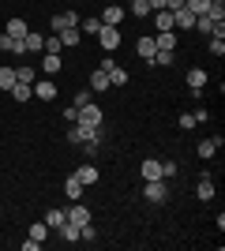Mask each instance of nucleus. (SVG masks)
Instances as JSON below:
<instances>
[{
	"label": "nucleus",
	"mask_w": 225,
	"mask_h": 251,
	"mask_svg": "<svg viewBox=\"0 0 225 251\" xmlns=\"http://www.w3.org/2000/svg\"><path fill=\"white\" fill-rule=\"evenodd\" d=\"M101 120H105V116H101V109H98V101H94V98H90L86 105H79V120H75V124H86V127H101Z\"/></svg>",
	"instance_id": "nucleus-1"
},
{
	"label": "nucleus",
	"mask_w": 225,
	"mask_h": 251,
	"mask_svg": "<svg viewBox=\"0 0 225 251\" xmlns=\"http://www.w3.org/2000/svg\"><path fill=\"white\" fill-rule=\"evenodd\" d=\"M143 195H147V202H165L169 199V188H165V180H147V188H143Z\"/></svg>",
	"instance_id": "nucleus-2"
},
{
	"label": "nucleus",
	"mask_w": 225,
	"mask_h": 251,
	"mask_svg": "<svg viewBox=\"0 0 225 251\" xmlns=\"http://www.w3.org/2000/svg\"><path fill=\"white\" fill-rule=\"evenodd\" d=\"M98 45H101L105 52H113V49L120 45V30H117V26H105V23H101V30H98Z\"/></svg>",
	"instance_id": "nucleus-3"
},
{
	"label": "nucleus",
	"mask_w": 225,
	"mask_h": 251,
	"mask_svg": "<svg viewBox=\"0 0 225 251\" xmlns=\"http://www.w3.org/2000/svg\"><path fill=\"white\" fill-rule=\"evenodd\" d=\"M72 176L79 180V184H83V188H90V184H98V165H94V161H83V165L75 169Z\"/></svg>",
	"instance_id": "nucleus-4"
},
{
	"label": "nucleus",
	"mask_w": 225,
	"mask_h": 251,
	"mask_svg": "<svg viewBox=\"0 0 225 251\" xmlns=\"http://www.w3.org/2000/svg\"><path fill=\"white\" fill-rule=\"evenodd\" d=\"M64 218L72 221V225H79V229H83L86 221H90V206H83V202H75L72 210H64Z\"/></svg>",
	"instance_id": "nucleus-5"
},
{
	"label": "nucleus",
	"mask_w": 225,
	"mask_h": 251,
	"mask_svg": "<svg viewBox=\"0 0 225 251\" xmlns=\"http://www.w3.org/2000/svg\"><path fill=\"white\" fill-rule=\"evenodd\" d=\"M30 90L42 98V101H53V98H56V83H53V79H38V83H30Z\"/></svg>",
	"instance_id": "nucleus-6"
},
{
	"label": "nucleus",
	"mask_w": 225,
	"mask_h": 251,
	"mask_svg": "<svg viewBox=\"0 0 225 251\" xmlns=\"http://www.w3.org/2000/svg\"><path fill=\"white\" fill-rule=\"evenodd\" d=\"M188 86H192V94H203V86H206L203 68H188Z\"/></svg>",
	"instance_id": "nucleus-7"
},
{
	"label": "nucleus",
	"mask_w": 225,
	"mask_h": 251,
	"mask_svg": "<svg viewBox=\"0 0 225 251\" xmlns=\"http://www.w3.org/2000/svg\"><path fill=\"white\" fill-rule=\"evenodd\" d=\"M120 19H124V8H120V4H105L101 23H105V26H120Z\"/></svg>",
	"instance_id": "nucleus-8"
},
{
	"label": "nucleus",
	"mask_w": 225,
	"mask_h": 251,
	"mask_svg": "<svg viewBox=\"0 0 225 251\" xmlns=\"http://www.w3.org/2000/svg\"><path fill=\"white\" fill-rule=\"evenodd\" d=\"M135 52H139L143 60H150V56L158 52V45H154V34H143L139 42H135Z\"/></svg>",
	"instance_id": "nucleus-9"
},
{
	"label": "nucleus",
	"mask_w": 225,
	"mask_h": 251,
	"mask_svg": "<svg viewBox=\"0 0 225 251\" xmlns=\"http://www.w3.org/2000/svg\"><path fill=\"white\" fill-rule=\"evenodd\" d=\"M139 173H143V180H165V176H161V161H158V157H147Z\"/></svg>",
	"instance_id": "nucleus-10"
},
{
	"label": "nucleus",
	"mask_w": 225,
	"mask_h": 251,
	"mask_svg": "<svg viewBox=\"0 0 225 251\" xmlns=\"http://www.w3.org/2000/svg\"><path fill=\"white\" fill-rule=\"evenodd\" d=\"M195 195H199V199H214V176H210V173H203V176H199Z\"/></svg>",
	"instance_id": "nucleus-11"
},
{
	"label": "nucleus",
	"mask_w": 225,
	"mask_h": 251,
	"mask_svg": "<svg viewBox=\"0 0 225 251\" xmlns=\"http://www.w3.org/2000/svg\"><path fill=\"white\" fill-rule=\"evenodd\" d=\"M173 26H180V30H192V26H195V15H192L188 8H176V11H173Z\"/></svg>",
	"instance_id": "nucleus-12"
},
{
	"label": "nucleus",
	"mask_w": 225,
	"mask_h": 251,
	"mask_svg": "<svg viewBox=\"0 0 225 251\" xmlns=\"http://www.w3.org/2000/svg\"><path fill=\"white\" fill-rule=\"evenodd\" d=\"M60 68H64V60H60V52H45V56H42V72H45V75H56Z\"/></svg>",
	"instance_id": "nucleus-13"
},
{
	"label": "nucleus",
	"mask_w": 225,
	"mask_h": 251,
	"mask_svg": "<svg viewBox=\"0 0 225 251\" xmlns=\"http://www.w3.org/2000/svg\"><path fill=\"white\" fill-rule=\"evenodd\" d=\"M154 45H158V49L176 52V34H173V30H158V34H154Z\"/></svg>",
	"instance_id": "nucleus-14"
},
{
	"label": "nucleus",
	"mask_w": 225,
	"mask_h": 251,
	"mask_svg": "<svg viewBox=\"0 0 225 251\" xmlns=\"http://www.w3.org/2000/svg\"><path fill=\"white\" fill-rule=\"evenodd\" d=\"M23 45H26V52H42V49H45V34H38V30H26Z\"/></svg>",
	"instance_id": "nucleus-15"
},
{
	"label": "nucleus",
	"mask_w": 225,
	"mask_h": 251,
	"mask_svg": "<svg viewBox=\"0 0 225 251\" xmlns=\"http://www.w3.org/2000/svg\"><path fill=\"white\" fill-rule=\"evenodd\" d=\"M56 38H60V45H68V49H75V45L83 42V34H79V26H68V30H60Z\"/></svg>",
	"instance_id": "nucleus-16"
},
{
	"label": "nucleus",
	"mask_w": 225,
	"mask_h": 251,
	"mask_svg": "<svg viewBox=\"0 0 225 251\" xmlns=\"http://www.w3.org/2000/svg\"><path fill=\"white\" fill-rule=\"evenodd\" d=\"M90 90H98V94H101V90H113V83H109V72H101V68H98V72L90 75Z\"/></svg>",
	"instance_id": "nucleus-17"
},
{
	"label": "nucleus",
	"mask_w": 225,
	"mask_h": 251,
	"mask_svg": "<svg viewBox=\"0 0 225 251\" xmlns=\"http://www.w3.org/2000/svg\"><path fill=\"white\" fill-rule=\"evenodd\" d=\"M218 150H222V135H218V139H203V143H199V157H206V161H210Z\"/></svg>",
	"instance_id": "nucleus-18"
},
{
	"label": "nucleus",
	"mask_w": 225,
	"mask_h": 251,
	"mask_svg": "<svg viewBox=\"0 0 225 251\" xmlns=\"http://www.w3.org/2000/svg\"><path fill=\"white\" fill-rule=\"evenodd\" d=\"M64 195H68L72 202H79V199H83V184H79L75 176H68V180H64Z\"/></svg>",
	"instance_id": "nucleus-19"
},
{
	"label": "nucleus",
	"mask_w": 225,
	"mask_h": 251,
	"mask_svg": "<svg viewBox=\"0 0 225 251\" xmlns=\"http://www.w3.org/2000/svg\"><path fill=\"white\" fill-rule=\"evenodd\" d=\"M173 60H176V52H169V49H158V52H154V56H150L147 64H158V68H169Z\"/></svg>",
	"instance_id": "nucleus-20"
},
{
	"label": "nucleus",
	"mask_w": 225,
	"mask_h": 251,
	"mask_svg": "<svg viewBox=\"0 0 225 251\" xmlns=\"http://www.w3.org/2000/svg\"><path fill=\"white\" fill-rule=\"evenodd\" d=\"M26 30H30L26 19H8V30H4V34H11V38H26Z\"/></svg>",
	"instance_id": "nucleus-21"
},
{
	"label": "nucleus",
	"mask_w": 225,
	"mask_h": 251,
	"mask_svg": "<svg viewBox=\"0 0 225 251\" xmlns=\"http://www.w3.org/2000/svg\"><path fill=\"white\" fill-rule=\"evenodd\" d=\"M11 98H15V101H30V98H34L30 83H15V86H11Z\"/></svg>",
	"instance_id": "nucleus-22"
},
{
	"label": "nucleus",
	"mask_w": 225,
	"mask_h": 251,
	"mask_svg": "<svg viewBox=\"0 0 225 251\" xmlns=\"http://www.w3.org/2000/svg\"><path fill=\"white\" fill-rule=\"evenodd\" d=\"M64 210H45V225H49V229H60V225H64Z\"/></svg>",
	"instance_id": "nucleus-23"
},
{
	"label": "nucleus",
	"mask_w": 225,
	"mask_h": 251,
	"mask_svg": "<svg viewBox=\"0 0 225 251\" xmlns=\"http://www.w3.org/2000/svg\"><path fill=\"white\" fill-rule=\"evenodd\" d=\"M11 86H15V68L4 64V68H0V90H11Z\"/></svg>",
	"instance_id": "nucleus-24"
},
{
	"label": "nucleus",
	"mask_w": 225,
	"mask_h": 251,
	"mask_svg": "<svg viewBox=\"0 0 225 251\" xmlns=\"http://www.w3.org/2000/svg\"><path fill=\"white\" fill-rule=\"evenodd\" d=\"M45 236H49V225H45V221H34V225H30V240L45 244Z\"/></svg>",
	"instance_id": "nucleus-25"
},
{
	"label": "nucleus",
	"mask_w": 225,
	"mask_h": 251,
	"mask_svg": "<svg viewBox=\"0 0 225 251\" xmlns=\"http://www.w3.org/2000/svg\"><path fill=\"white\" fill-rule=\"evenodd\" d=\"M184 8L192 11V15H206V8H210V0H184Z\"/></svg>",
	"instance_id": "nucleus-26"
},
{
	"label": "nucleus",
	"mask_w": 225,
	"mask_h": 251,
	"mask_svg": "<svg viewBox=\"0 0 225 251\" xmlns=\"http://www.w3.org/2000/svg\"><path fill=\"white\" fill-rule=\"evenodd\" d=\"M154 23L158 30H173V11H154Z\"/></svg>",
	"instance_id": "nucleus-27"
},
{
	"label": "nucleus",
	"mask_w": 225,
	"mask_h": 251,
	"mask_svg": "<svg viewBox=\"0 0 225 251\" xmlns=\"http://www.w3.org/2000/svg\"><path fill=\"white\" fill-rule=\"evenodd\" d=\"M60 236H64L68 244H75V240H79V225H72V221H64V225H60Z\"/></svg>",
	"instance_id": "nucleus-28"
},
{
	"label": "nucleus",
	"mask_w": 225,
	"mask_h": 251,
	"mask_svg": "<svg viewBox=\"0 0 225 251\" xmlns=\"http://www.w3.org/2000/svg\"><path fill=\"white\" fill-rule=\"evenodd\" d=\"M15 83H34V68H30V64L15 68Z\"/></svg>",
	"instance_id": "nucleus-29"
},
{
	"label": "nucleus",
	"mask_w": 225,
	"mask_h": 251,
	"mask_svg": "<svg viewBox=\"0 0 225 251\" xmlns=\"http://www.w3.org/2000/svg\"><path fill=\"white\" fill-rule=\"evenodd\" d=\"M131 15H135V19H147V15H150V4H147V0H131Z\"/></svg>",
	"instance_id": "nucleus-30"
},
{
	"label": "nucleus",
	"mask_w": 225,
	"mask_h": 251,
	"mask_svg": "<svg viewBox=\"0 0 225 251\" xmlns=\"http://www.w3.org/2000/svg\"><path fill=\"white\" fill-rule=\"evenodd\" d=\"M98 30H101V23H98V19H83V23H79V34H94V38H98Z\"/></svg>",
	"instance_id": "nucleus-31"
},
{
	"label": "nucleus",
	"mask_w": 225,
	"mask_h": 251,
	"mask_svg": "<svg viewBox=\"0 0 225 251\" xmlns=\"http://www.w3.org/2000/svg\"><path fill=\"white\" fill-rule=\"evenodd\" d=\"M109 83H113V86H124V83H128V72L113 68V72H109Z\"/></svg>",
	"instance_id": "nucleus-32"
},
{
	"label": "nucleus",
	"mask_w": 225,
	"mask_h": 251,
	"mask_svg": "<svg viewBox=\"0 0 225 251\" xmlns=\"http://www.w3.org/2000/svg\"><path fill=\"white\" fill-rule=\"evenodd\" d=\"M210 52H214V56H225V38H214V34H210Z\"/></svg>",
	"instance_id": "nucleus-33"
},
{
	"label": "nucleus",
	"mask_w": 225,
	"mask_h": 251,
	"mask_svg": "<svg viewBox=\"0 0 225 251\" xmlns=\"http://www.w3.org/2000/svg\"><path fill=\"white\" fill-rule=\"evenodd\" d=\"M90 98H94V94H90V90H75L72 105H75V109H79V105H86V101H90Z\"/></svg>",
	"instance_id": "nucleus-34"
},
{
	"label": "nucleus",
	"mask_w": 225,
	"mask_h": 251,
	"mask_svg": "<svg viewBox=\"0 0 225 251\" xmlns=\"http://www.w3.org/2000/svg\"><path fill=\"white\" fill-rule=\"evenodd\" d=\"M42 52H60V38H56V34H53V38H45V49Z\"/></svg>",
	"instance_id": "nucleus-35"
},
{
	"label": "nucleus",
	"mask_w": 225,
	"mask_h": 251,
	"mask_svg": "<svg viewBox=\"0 0 225 251\" xmlns=\"http://www.w3.org/2000/svg\"><path fill=\"white\" fill-rule=\"evenodd\" d=\"M161 176H176V161H161Z\"/></svg>",
	"instance_id": "nucleus-36"
},
{
	"label": "nucleus",
	"mask_w": 225,
	"mask_h": 251,
	"mask_svg": "<svg viewBox=\"0 0 225 251\" xmlns=\"http://www.w3.org/2000/svg\"><path fill=\"white\" fill-rule=\"evenodd\" d=\"M150 11H169V0H147Z\"/></svg>",
	"instance_id": "nucleus-37"
},
{
	"label": "nucleus",
	"mask_w": 225,
	"mask_h": 251,
	"mask_svg": "<svg viewBox=\"0 0 225 251\" xmlns=\"http://www.w3.org/2000/svg\"><path fill=\"white\" fill-rule=\"evenodd\" d=\"M53 30H56V34L68 30V19H64V15H53Z\"/></svg>",
	"instance_id": "nucleus-38"
},
{
	"label": "nucleus",
	"mask_w": 225,
	"mask_h": 251,
	"mask_svg": "<svg viewBox=\"0 0 225 251\" xmlns=\"http://www.w3.org/2000/svg\"><path fill=\"white\" fill-rule=\"evenodd\" d=\"M64 120H68V124H75V120H79V109H75V105H68V109H64Z\"/></svg>",
	"instance_id": "nucleus-39"
},
{
	"label": "nucleus",
	"mask_w": 225,
	"mask_h": 251,
	"mask_svg": "<svg viewBox=\"0 0 225 251\" xmlns=\"http://www.w3.org/2000/svg\"><path fill=\"white\" fill-rule=\"evenodd\" d=\"M98 147H101V143H83V154L86 157H98Z\"/></svg>",
	"instance_id": "nucleus-40"
},
{
	"label": "nucleus",
	"mask_w": 225,
	"mask_h": 251,
	"mask_svg": "<svg viewBox=\"0 0 225 251\" xmlns=\"http://www.w3.org/2000/svg\"><path fill=\"white\" fill-rule=\"evenodd\" d=\"M176 124H180V127H184V131H188V127H195V120H192V113H184V116H180V120H176Z\"/></svg>",
	"instance_id": "nucleus-41"
},
{
	"label": "nucleus",
	"mask_w": 225,
	"mask_h": 251,
	"mask_svg": "<svg viewBox=\"0 0 225 251\" xmlns=\"http://www.w3.org/2000/svg\"><path fill=\"white\" fill-rule=\"evenodd\" d=\"M176 8H184V0H169V11H176Z\"/></svg>",
	"instance_id": "nucleus-42"
},
{
	"label": "nucleus",
	"mask_w": 225,
	"mask_h": 251,
	"mask_svg": "<svg viewBox=\"0 0 225 251\" xmlns=\"http://www.w3.org/2000/svg\"><path fill=\"white\" fill-rule=\"evenodd\" d=\"M210 4H225V0H210Z\"/></svg>",
	"instance_id": "nucleus-43"
}]
</instances>
